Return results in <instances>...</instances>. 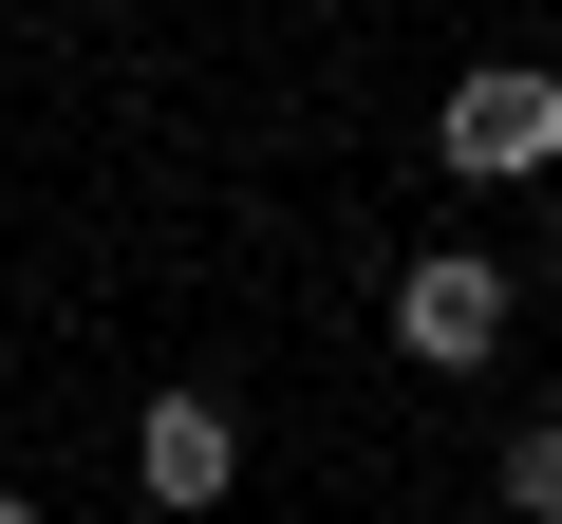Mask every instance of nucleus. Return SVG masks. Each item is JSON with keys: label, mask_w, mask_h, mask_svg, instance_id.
Wrapping results in <instances>:
<instances>
[{"label": "nucleus", "mask_w": 562, "mask_h": 524, "mask_svg": "<svg viewBox=\"0 0 562 524\" xmlns=\"http://www.w3.org/2000/svg\"><path fill=\"white\" fill-rule=\"evenodd\" d=\"M394 338H413L431 375H469V356H506V262H487V243H431L413 282H394Z\"/></svg>", "instance_id": "f257e3e1"}, {"label": "nucleus", "mask_w": 562, "mask_h": 524, "mask_svg": "<svg viewBox=\"0 0 562 524\" xmlns=\"http://www.w3.org/2000/svg\"><path fill=\"white\" fill-rule=\"evenodd\" d=\"M431 150H450V169H487V187H506V169H543V150H562V76L487 57V76H469V94L431 113Z\"/></svg>", "instance_id": "f03ea898"}, {"label": "nucleus", "mask_w": 562, "mask_h": 524, "mask_svg": "<svg viewBox=\"0 0 562 524\" xmlns=\"http://www.w3.org/2000/svg\"><path fill=\"white\" fill-rule=\"evenodd\" d=\"M132 468H150V505H225V487H244V412H225V394H150Z\"/></svg>", "instance_id": "7ed1b4c3"}, {"label": "nucleus", "mask_w": 562, "mask_h": 524, "mask_svg": "<svg viewBox=\"0 0 562 524\" xmlns=\"http://www.w3.org/2000/svg\"><path fill=\"white\" fill-rule=\"evenodd\" d=\"M506 505H525V524H562V431H525V449H506Z\"/></svg>", "instance_id": "20e7f679"}]
</instances>
